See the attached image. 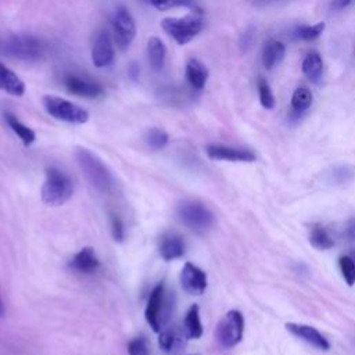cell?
<instances>
[{
    "label": "cell",
    "mask_w": 355,
    "mask_h": 355,
    "mask_svg": "<svg viewBox=\"0 0 355 355\" xmlns=\"http://www.w3.org/2000/svg\"><path fill=\"white\" fill-rule=\"evenodd\" d=\"M76 161L87 182L100 193L110 194L115 189V179L107 165L90 150L79 147Z\"/></svg>",
    "instance_id": "obj_1"
},
{
    "label": "cell",
    "mask_w": 355,
    "mask_h": 355,
    "mask_svg": "<svg viewBox=\"0 0 355 355\" xmlns=\"http://www.w3.org/2000/svg\"><path fill=\"white\" fill-rule=\"evenodd\" d=\"M175 305L173 293L168 291L164 283H158L150 293L147 306L144 311L146 320L150 327L159 333L171 319Z\"/></svg>",
    "instance_id": "obj_2"
},
{
    "label": "cell",
    "mask_w": 355,
    "mask_h": 355,
    "mask_svg": "<svg viewBox=\"0 0 355 355\" xmlns=\"http://www.w3.org/2000/svg\"><path fill=\"white\" fill-rule=\"evenodd\" d=\"M73 193L71 178L57 166L46 169V180L42 186V200L44 204L58 207L65 204Z\"/></svg>",
    "instance_id": "obj_3"
},
{
    "label": "cell",
    "mask_w": 355,
    "mask_h": 355,
    "mask_svg": "<svg viewBox=\"0 0 355 355\" xmlns=\"http://www.w3.org/2000/svg\"><path fill=\"white\" fill-rule=\"evenodd\" d=\"M0 51L22 61H37L44 57V43L33 35H11L0 42Z\"/></svg>",
    "instance_id": "obj_4"
},
{
    "label": "cell",
    "mask_w": 355,
    "mask_h": 355,
    "mask_svg": "<svg viewBox=\"0 0 355 355\" xmlns=\"http://www.w3.org/2000/svg\"><path fill=\"white\" fill-rule=\"evenodd\" d=\"M161 28L179 46H184L202 31L204 21L197 14H187L183 17H166L161 21Z\"/></svg>",
    "instance_id": "obj_5"
},
{
    "label": "cell",
    "mask_w": 355,
    "mask_h": 355,
    "mask_svg": "<svg viewBox=\"0 0 355 355\" xmlns=\"http://www.w3.org/2000/svg\"><path fill=\"white\" fill-rule=\"evenodd\" d=\"M42 104L50 116L67 123L82 125L86 123L90 116L87 110L60 96L46 94L42 97Z\"/></svg>",
    "instance_id": "obj_6"
},
{
    "label": "cell",
    "mask_w": 355,
    "mask_h": 355,
    "mask_svg": "<svg viewBox=\"0 0 355 355\" xmlns=\"http://www.w3.org/2000/svg\"><path fill=\"white\" fill-rule=\"evenodd\" d=\"M178 216L183 225L196 233H204L214 226L212 211L197 200H184L178 205Z\"/></svg>",
    "instance_id": "obj_7"
},
{
    "label": "cell",
    "mask_w": 355,
    "mask_h": 355,
    "mask_svg": "<svg viewBox=\"0 0 355 355\" xmlns=\"http://www.w3.org/2000/svg\"><path fill=\"white\" fill-rule=\"evenodd\" d=\"M243 333H244V318L241 312L232 309L219 320L215 336L222 348L230 349L241 341Z\"/></svg>",
    "instance_id": "obj_8"
},
{
    "label": "cell",
    "mask_w": 355,
    "mask_h": 355,
    "mask_svg": "<svg viewBox=\"0 0 355 355\" xmlns=\"http://www.w3.org/2000/svg\"><path fill=\"white\" fill-rule=\"evenodd\" d=\"M112 37L121 50H126L136 37V22L125 6H118L112 15Z\"/></svg>",
    "instance_id": "obj_9"
},
{
    "label": "cell",
    "mask_w": 355,
    "mask_h": 355,
    "mask_svg": "<svg viewBox=\"0 0 355 355\" xmlns=\"http://www.w3.org/2000/svg\"><path fill=\"white\" fill-rule=\"evenodd\" d=\"M92 64L96 68H107L112 65L115 60V42L108 31L101 29L96 33L92 50Z\"/></svg>",
    "instance_id": "obj_10"
},
{
    "label": "cell",
    "mask_w": 355,
    "mask_h": 355,
    "mask_svg": "<svg viewBox=\"0 0 355 355\" xmlns=\"http://www.w3.org/2000/svg\"><path fill=\"white\" fill-rule=\"evenodd\" d=\"M64 87L68 93L83 98H98L104 96V87L97 82L86 76L69 73L64 76Z\"/></svg>",
    "instance_id": "obj_11"
},
{
    "label": "cell",
    "mask_w": 355,
    "mask_h": 355,
    "mask_svg": "<svg viewBox=\"0 0 355 355\" xmlns=\"http://www.w3.org/2000/svg\"><path fill=\"white\" fill-rule=\"evenodd\" d=\"M180 284L187 294L200 295L207 288V275L198 266L186 262L180 272Z\"/></svg>",
    "instance_id": "obj_12"
},
{
    "label": "cell",
    "mask_w": 355,
    "mask_h": 355,
    "mask_svg": "<svg viewBox=\"0 0 355 355\" xmlns=\"http://www.w3.org/2000/svg\"><path fill=\"white\" fill-rule=\"evenodd\" d=\"M205 151L209 158L219 159V161L252 162L257 158L251 150L230 147V146H225V144H209V146H207Z\"/></svg>",
    "instance_id": "obj_13"
},
{
    "label": "cell",
    "mask_w": 355,
    "mask_h": 355,
    "mask_svg": "<svg viewBox=\"0 0 355 355\" xmlns=\"http://www.w3.org/2000/svg\"><path fill=\"white\" fill-rule=\"evenodd\" d=\"M187 340H189V337L183 329V324L182 326H171V327H164L159 331L158 344L164 352L176 354L184 348Z\"/></svg>",
    "instance_id": "obj_14"
},
{
    "label": "cell",
    "mask_w": 355,
    "mask_h": 355,
    "mask_svg": "<svg viewBox=\"0 0 355 355\" xmlns=\"http://www.w3.org/2000/svg\"><path fill=\"white\" fill-rule=\"evenodd\" d=\"M286 329L294 334L295 337L301 338L302 341L311 344L312 347L322 349V351H327L330 348L329 341L324 338V336L316 330L315 327L309 326V324H302V323H286Z\"/></svg>",
    "instance_id": "obj_15"
},
{
    "label": "cell",
    "mask_w": 355,
    "mask_h": 355,
    "mask_svg": "<svg viewBox=\"0 0 355 355\" xmlns=\"http://www.w3.org/2000/svg\"><path fill=\"white\" fill-rule=\"evenodd\" d=\"M69 269L82 275H92L100 268V261L92 247H85L73 255L68 263Z\"/></svg>",
    "instance_id": "obj_16"
},
{
    "label": "cell",
    "mask_w": 355,
    "mask_h": 355,
    "mask_svg": "<svg viewBox=\"0 0 355 355\" xmlns=\"http://www.w3.org/2000/svg\"><path fill=\"white\" fill-rule=\"evenodd\" d=\"M184 78L191 89L201 90L205 87L209 78V71L207 65L198 58H190L184 67Z\"/></svg>",
    "instance_id": "obj_17"
},
{
    "label": "cell",
    "mask_w": 355,
    "mask_h": 355,
    "mask_svg": "<svg viewBox=\"0 0 355 355\" xmlns=\"http://www.w3.org/2000/svg\"><path fill=\"white\" fill-rule=\"evenodd\" d=\"M0 90L14 97H21L25 94V83L14 71L6 67L1 61H0Z\"/></svg>",
    "instance_id": "obj_18"
},
{
    "label": "cell",
    "mask_w": 355,
    "mask_h": 355,
    "mask_svg": "<svg viewBox=\"0 0 355 355\" xmlns=\"http://www.w3.org/2000/svg\"><path fill=\"white\" fill-rule=\"evenodd\" d=\"M146 51H147V60L151 69L155 72H161L166 62V47L164 42L157 36H151L147 40Z\"/></svg>",
    "instance_id": "obj_19"
},
{
    "label": "cell",
    "mask_w": 355,
    "mask_h": 355,
    "mask_svg": "<svg viewBox=\"0 0 355 355\" xmlns=\"http://www.w3.org/2000/svg\"><path fill=\"white\" fill-rule=\"evenodd\" d=\"M184 241L178 234L164 236L159 243V255L165 261H173L184 254Z\"/></svg>",
    "instance_id": "obj_20"
},
{
    "label": "cell",
    "mask_w": 355,
    "mask_h": 355,
    "mask_svg": "<svg viewBox=\"0 0 355 355\" xmlns=\"http://www.w3.org/2000/svg\"><path fill=\"white\" fill-rule=\"evenodd\" d=\"M286 55V47L280 40L270 39L265 43L262 50V64L266 69H272L283 61Z\"/></svg>",
    "instance_id": "obj_21"
},
{
    "label": "cell",
    "mask_w": 355,
    "mask_h": 355,
    "mask_svg": "<svg viewBox=\"0 0 355 355\" xmlns=\"http://www.w3.org/2000/svg\"><path fill=\"white\" fill-rule=\"evenodd\" d=\"M304 75L313 83H319L323 75V60L318 51H309L302 61Z\"/></svg>",
    "instance_id": "obj_22"
},
{
    "label": "cell",
    "mask_w": 355,
    "mask_h": 355,
    "mask_svg": "<svg viewBox=\"0 0 355 355\" xmlns=\"http://www.w3.org/2000/svg\"><path fill=\"white\" fill-rule=\"evenodd\" d=\"M4 119L10 129L21 139V141L25 146H31L36 140V133L33 129L26 126L24 122H21L14 114L11 112H4Z\"/></svg>",
    "instance_id": "obj_23"
},
{
    "label": "cell",
    "mask_w": 355,
    "mask_h": 355,
    "mask_svg": "<svg viewBox=\"0 0 355 355\" xmlns=\"http://www.w3.org/2000/svg\"><path fill=\"white\" fill-rule=\"evenodd\" d=\"M183 329L189 338L197 340L202 336V323L200 319V309L196 304H193L186 312V316L183 320Z\"/></svg>",
    "instance_id": "obj_24"
},
{
    "label": "cell",
    "mask_w": 355,
    "mask_h": 355,
    "mask_svg": "<svg viewBox=\"0 0 355 355\" xmlns=\"http://www.w3.org/2000/svg\"><path fill=\"white\" fill-rule=\"evenodd\" d=\"M312 92L311 89H308L306 86H300L294 90L293 96H291V108L293 112L295 114H302L305 112L311 105H312Z\"/></svg>",
    "instance_id": "obj_25"
},
{
    "label": "cell",
    "mask_w": 355,
    "mask_h": 355,
    "mask_svg": "<svg viewBox=\"0 0 355 355\" xmlns=\"http://www.w3.org/2000/svg\"><path fill=\"white\" fill-rule=\"evenodd\" d=\"M309 241L315 248L329 250L334 245L333 239L322 225H313L309 233Z\"/></svg>",
    "instance_id": "obj_26"
},
{
    "label": "cell",
    "mask_w": 355,
    "mask_h": 355,
    "mask_svg": "<svg viewBox=\"0 0 355 355\" xmlns=\"http://www.w3.org/2000/svg\"><path fill=\"white\" fill-rule=\"evenodd\" d=\"M144 140L147 143V146L151 148V150H161L164 148L168 141H169V136L168 133L161 129V128H150L147 132H146V136H144Z\"/></svg>",
    "instance_id": "obj_27"
},
{
    "label": "cell",
    "mask_w": 355,
    "mask_h": 355,
    "mask_svg": "<svg viewBox=\"0 0 355 355\" xmlns=\"http://www.w3.org/2000/svg\"><path fill=\"white\" fill-rule=\"evenodd\" d=\"M257 87H258V97H259L261 105L266 110H272L275 107V96L272 93V89H270L268 80L262 76L258 78Z\"/></svg>",
    "instance_id": "obj_28"
},
{
    "label": "cell",
    "mask_w": 355,
    "mask_h": 355,
    "mask_svg": "<svg viewBox=\"0 0 355 355\" xmlns=\"http://www.w3.org/2000/svg\"><path fill=\"white\" fill-rule=\"evenodd\" d=\"M324 26V22H316L313 25H300L295 29V36L301 40H315L323 33Z\"/></svg>",
    "instance_id": "obj_29"
},
{
    "label": "cell",
    "mask_w": 355,
    "mask_h": 355,
    "mask_svg": "<svg viewBox=\"0 0 355 355\" xmlns=\"http://www.w3.org/2000/svg\"><path fill=\"white\" fill-rule=\"evenodd\" d=\"M338 266L341 270V275L348 286H352L355 283V262L351 255H343L338 258Z\"/></svg>",
    "instance_id": "obj_30"
},
{
    "label": "cell",
    "mask_w": 355,
    "mask_h": 355,
    "mask_svg": "<svg viewBox=\"0 0 355 355\" xmlns=\"http://www.w3.org/2000/svg\"><path fill=\"white\" fill-rule=\"evenodd\" d=\"M351 179H352V169H349L348 166L333 168V171L329 173V178H327L330 183H336V184L347 183Z\"/></svg>",
    "instance_id": "obj_31"
},
{
    "label": "cell",
    "mask_w": 355,
    "mask_h": 355,
    "mask_svg": "<svg viewBox=\"0 0 355 355\" xmlns=\"http://www.w3.org/2000/svg\"><path fill=\"white\" fill-rule=\"evenodd\" d=\"M129 355H150V347L144 337H135L128 344Z\"/></svg>",
    "instance_id": "obj_32"
},
{
    "label": "cell",
    "mask_w": 355,
    "mask_h": 355,
    "mask_svg": "<svg viewBox=\"0 0 355 355\" xmlns=\"http://www.w3.org/2000/svg\"><path fill=\"white\" fill-rule=\"evenodd\" d=\"M148 3L154 8L164 11V10H169V8H175V7L190 6L193 3V0H148Z\"/></svg>",
    "instance_id": "obj_33"
},
{
    "label": "cell",
    "mask_w": 355,
    "mask_h": 355,
    "mask_svg": "<svg viewBox=\"0 0 355 355\" xmlns=\"http://www.w3.org/2000/svg\"><path fill=\"white\" fill-rule=\"evenodd\" d=\"M254 39H255V29H254V26H250L240 36L239 44H240L241 51H244V53L248 51L254 43Z\"/></svg>",
    "instance_id": "obj_34"
},
{
    "label": "cell",
    "mask_w": 355,
    "mask_h": 355,
    "mask_svg": "<svg viewBox=\"0 0 355 355\" xmlns=\"http://www.w3.org/2000/svg\"><path fill=\"white\" fill-rule=\"evenodd\" d=\"M111 232H112V237L115 241H122L125 237V229H123V223L122 220L112 215L111 218Z\"/></svg>",
    "instance_id": "obj_35"
},
{
    "label": "cell",
    "mask_w": 355,
    "mask_h": 355,
    "mask_svg": "<svg viewBox=\"0 0 355 355\" xmlns=\"http://www.w3.org/2000/svg\"><path fill=\"white\" fill-rule=\"evenodd\" d=\"M345 237L349 241H355V218H351L345 225Z\"/></svg>",
    "instance_id": "obj_36"
},
{
    "label": "cell",
    "mask_w": 355,
    "mask_h": 355,
    "mask_svg": "<svg viewBox=\"0 0 355 355\" xmlns=\"http://www.w3.org/2000/svg\"><path fill=\"white\" fill-rule=\"evenodd\" d=\"M352 0H331L330 1V8L334 10V11H338V10H343L345 7H348L351 4Z\"/></svg>",
    "instance_id": "obj_37"
},
{
    "label": "cell",
    "mask_w": 355,
    "mask_h": 355,
    "mask_svg": "<svg viewBox=\"0 0 355 355\" xmlns=\"http://www.w3.org/2000/svg\"><path fill=\"white\" fill-rule=\"evenodd\" d=\"M3 315H4V305H3V301L0 298V316H3Z\"/></svg>",
    "instance_id": "obj_38"
},
{
    "label": "cell",
    "mask_w": 355,
    "mask_h": 355,
    "mask_svg": "<svg viewBox=\"0 0 355 355\" xmlns=\"http://www.w3.org/2000/svg\"><path fill=\"white\" fill-rule=\"evenodd\" d=\"M351 257H352V259H354V262H355V251L351 252Z\"/></svg>",
    "instance_id": "obj_39"
},
{
    "label": "cell",
    "mask_w": 355,
    "mask_h": 355,
    "mask_svg": "<svg viewBox=\"0 0 355 355\" xmlns=\"http://www.w3.org/2000/svg\"><path fill=\"white\" fill-rule=\"evenodd\" d=\"M191 355H198V354H191Z\"/></svg>",
    "instance_id": "obj_40"
}]
</instances>
